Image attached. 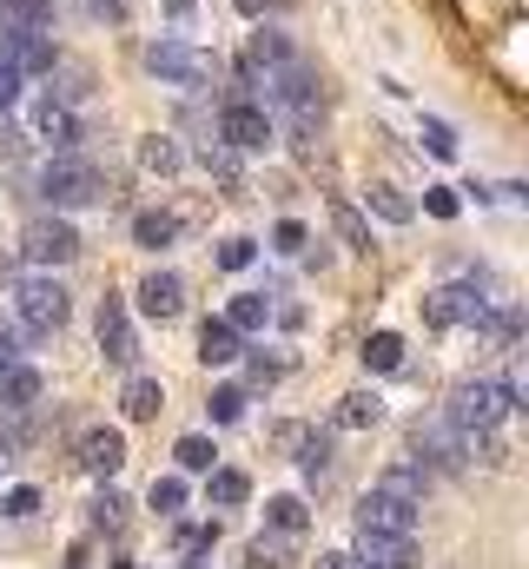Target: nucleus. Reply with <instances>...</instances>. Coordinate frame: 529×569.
<instances>
[{
	"mask_svg": "<svg viewBox=\"0 0 529 569\" xmlns=\"http://www.w3.org/2000/svg\"><path fill=\"white\" fill-rule=\"evenodd\" d=\"M40 192H47V206H60V212L100 206V199H107V172H100L93 159H80V152H53L47 172H40Z\"/></svg>",
	"mask_w": 529,
	"mask_h": 569,
	"instance_id": "obj_1",
	"label": "nucleus"
},
{
	"mask_svg": "<svg viewBox=\"0 0 529 569\" xmlns=\"http://www.w3.org/2000/svg\"><path fill=\"white\" fill-rule=\"evenodd\" d=\"M517 398H523L517 385H497V378H463V385L450 391V411H443V418H450L457 430H497L510 411H517Z\"/></svg>",
	"mask_w": 529,
	"mask_h": 569,
	"instance_id": "obj_2",
	"label": "nucleus"
},
{
	"mask_svg": "<svg viewBox=\"0 0 529 569\" xmlns=\"http://www.w3.org/2000/svg\"><path fill=\"white\" fill-rule=\"evenodd\" d=\"M146 67H152L166 87H206V80L219 73V60L199 53V47H186V40H152V47H146Z\"/></svg>",
	"mask_w": 529,
	"mask_h": 569,
	"instance_id": "obj_3",
	"label": "nucleus"
},
{
	"mask_svg": "<svg viewBox=\"0 0 529 569\" xmlns=\"http://www.w3.org/2000/svg\"><path fill=\"white\" fill-rule=\"evenodd\" d=\"M13 311H20L27 338H47V331L67 325V291H60L53 279H20L13 284Z\"/></svg>",
	"mask_w": 529,
	"mask_h": 569,
	"instance_id": "obj_4",
	"label": "nucleus"
},
{
	"mask_svg": "<svg viewBox=\"0 0 529 569\" xmlns=\"http://www.w3.org/2000/svg\"><path fill=\"white\" fill-rule=\"evenodd\" d=\"M410 443L423 450L417 463H430V470H463L470 463V437L450 425V418H417L410 425Z\"/></svg>",
	"mask_w": 529,
	"mask_h": 569,
	"instance_id": "obj_5",
	"label": "nucleus"
},
{
	"mask_svg": "<svg viewBox=\"0 0 529 569\" xmlns=\"http://www.w3.org/2000/svg\"><path fill=\"white\" fill-rule=\"evenodd\" d=\"M20 252H27L33 266H67V259H80V232H73L67 219H33V226L20 232Z\"/></svg>",
	"mask_w": 529,
	"mask_h": 569,
	"instance_id": "obj_6",
	"label": "nucleus"
},
{
	"mask_svg": "<svg viewBox=\"0 0 529 569\" xmlns=\"http://www.w3.org/2000/svg\"><path fill=\"white\" fill-rule=\"evenodd\" d=\"M483 311H490V298L477 291V284H443V291H430L423 298V318L443 331V325H483Z\"/></svg>",
	"mask_w": 529,
	"mask_h": 569,
	"instance_id": "obj_7",
	"label": "nucleus"
},
{
	"mask_svg": "<svg viewBox=\"0 0 529 569\" xmlns=\"http://www.w3.org/2000/svg\"><path fill=\"white\" fill-rule=\"evenodd\" d=\"M219 140L232 146V152H264V146H271V113L252 107V100H232V107L219 113Z\"/></svg>",
	"mask_w": 529,
	"mask_h": 569,
	"instance_id": "obj_8",
	"label": "nucleus"
},
{
	"mask_svg": "<svg viewBox=\"0 0 529 569\" xmlns=\"http://www.w3.org/2000/svg\"><path fill=\"white\" fill-rule=\"evenodd\" d=\"M53 33H0V67L33 80V73H53Z\"/></svg>",
	"mask_w": 529,
	"mask_h": 569,
	"instance_id": "obj_9",
	"label": "nucleus"
},
{
	"mask_svg": "<svg viewBox=\"0 0 529 569\" xmlns=\"http://www.w3.org/2000/svg\"><path fill=\"white\" fill-rule=\"evenodd\" d=\"M358 530H391V537H417V503H403L391 490H371L358 503Z\"/></svg>",
	"mask_w": 529,
	"mask_h": 569,
	"instance_id": "obj_10",
	"label": "nucleus"
},
{
	"mask_svg": "<svg viewBox=\"0 0 529 569\" xmlns=\"http://www.w3.org/2000/svg\"><path fill=\"white\" fill-rule=\"evenodd\" d=\"M93 331H100L107 365H132V358H139V331H132V318H127V305H120V298H107V305H100V325H93Z\"/></svg>",
	"mask_w": 529,
	"mask_h": 569,
	"instance_id": "obj_11",
	"label": "nucleus"
},
{
	"mask_svg": "<svg viewBox=\"0 0 529 569\" xmlns=\"http://www.w3.org/2000/svg\"><path fill=\"white\" fill-rule=\"evenodd\" d=\"M358 563H365V569H410V563H417V537L358 530Z\"/></svg>",
	"mask_w": 529,
	"mask_h": 569,
	"instance_id": "obj_12",
	"label": "nucleus"
},
{
	"mask_svg": "<svg viewBox=\"0 0 529 569\" xmlns=\"http://www.w3.org/2000/svg\"><path fill=\"white\" fill-rule=\"evenodd\" d=\"M120 463H127V437L113 425H100V430L80 437V470H87V477H113Z\"/></svg>",
	"mask_w": 529,
	"mask_h": 569,
	"instance_id": "obj_13",
	"label": "nucleus"
},
{
	"mask_svg": "<svg viewBox=\"0 0 529 569\" xmlns=\"http://www.w3.org/2000/svg\"><path fill=\"white\" fill-rule=\"evenodd\" d=\"M179 305H186V284H179V272H146L139 279V311L146 318H179Z\"/></svg>",
	"mask_w": 529,
	"mask_h": 569,
	"instance_id": "obj_14",
	"label": "nucleus"
},
{
	"mask_svg": "<svg viewBox=\"0 0 529 569\" xmlns=\"http://www.w3.org/2000/svg\"><path fill=\"white\" fill-rule=\"evenodd\" d=\"M33 133L53 146V152H73V146H80V120H73V107H67V100H40Z\"/></svg>",
	"mask_w": 529,
	"mask_h": 569,
	"instance_id": "obj_15",
	"label": "nucleus"
},
{
	"mask_svg": "<svg viewBox=\"0 0 529 569\" xmlns=\"http://www.w3.org/2000/svg\"><path fill=\"white\" fill-rule=\"evenodd\" d=\"M53 0H0V33H47Z\"/></svg>",
	"mask_w": 529,
	"mask_h": 569,
	"instance_id": "obj_16",
	"label": "nucleus"
},
{
	"mask_svg": "<svg viewBox=\"0 0 529 569\" xmlns=\"http://www.w3.org/2000/svg\"><path fill=\"white\" fill-rule=\"evenodd\" d=\"M199 358H206V365H232V358H239V331H232L226 318H206V331H199Z\"/></svg>",
	"mask_w": 529,
	"mask_h": 569,
	"instance_id": "obj_17",
	"label": "nucleus"
},
{
	"mask_svg": "<svg viewBox=\"0 0 529 569\" xmlns=\"http://www.w3.org/2000/svg\"><path fill=\"white\" fill-rule=\"evenodd\" d=\"M120 405H127L132 425H146V418H159V405H166V391H159V378H127V391H120Z\"/></svg>",
	"mask_w": 529,
	"mask_h": 569,
	"instance_id": "obj_18",
	"label": "nucleus"
},
{
	"mask_svg": "<svg viewBox=\"0 0 529 569\" xmlns=\"http://www.w3.org/2000/svg\"><path fill=\"white\" fill-rule=\"evenodd\" d=\"M385 418V398L378 391H351V398H338V425L345 430H371Z\"/></svg>",
	"mask_w": 529,
	"mask_h": 569,
	"instance_id": "obj_19",
	"label": "nucleus"
},
{
	"mask_svg": "<svg viewBox=\"0 0 529 569\" xmlns=\"http://www.w3.org/2000/svg\"><path fill=\"white\" fill-rule=\"evenodd\" d=\"M33 398H40V371H27V365L0 371V405H7V411H27Z\"/></svg>",
	"mask_w": 529,
	"mask_h": 569,
	"instance_id": "obj_20",
	"label": "nucleus"
},
{
	"mask_svg": "<svg viewBox=\"0 0 529 569\" xmlns=\"http://www.w3.org/2000/svg\"><path fill=\"white\" fill-rule=\"evenodd\" d=\"M285 443L298 450V470H305V477H325V463H331V443H325L318 430H285Z\"/></svg>",
	"mask_w": 529,
	"mask_h": 569,
	"instance_id": "obj_21",
	"label": "nucleus"
},
{
	"mask_svg": "<svg viewBox=\"0 0 529 569\" xmlns=\"http://www.w3.org/2000/svg\"><path fill=\"white\" fill-rule=\"evenodd\" d=\"M264 318H271V305H264V291H239L232 305H226V325L246 338V331H264Z\"/></svg>",
	"mask_w": 529,
	"mask_h": 569,
	"instance_id": "obj_22",
	"label": "nucleus"
},
{
	"mask_svg": "<svg viewBox=\"0 0 529 569\" xmlns=\"http://www.w3.org/2000/svg\"><path fill=\"white\" fill-rule=\"evenodd\" d=\"M132 239H139L146 252H159V246L179 239V219H172V212H139V219H132Z\"/></svg>",
	"mask_w": 529,
	"mask_h": 569,
	"instance_id": "obj_23",
	"label": "nucleus"
},
{
	"mask_svg": "<svg viewBox=\"0 0 529 569\" xmlns=\"http://www.w3.org/2000/svg\"><path fill=\"white\" fill-rule=\"evenodd\" d=\"M331 226L345 232V246H351V252H371V226H365V219H358L345 199H331Z\"/></svg>",
	"mask_w": 529,
	"mask_h": 569,
	"instance_id": "obj_24",
	"label": "nucleus"
},
{
	"mask_svg": "<svg viewBox=\"0 0 529 569\" xmlns=\"http://www.w3.org/2000/svg\"><path fill=\"white\" fill-rule=\"evenodd\" d=\"M246 497H252V477H246V470H212V503L239 510Z\"/></svg>",
	"mask_w": 529,
	"mask_h": 569,
	"instance_id": "obj_25",
	"label": "nucleus"
},
{
	"mask_svg": "<svg viewBox=\"0 0 529 569\" xmlns=\"http://www.w3.org/2000/svg\"><path fill=\"white\" fill-rule=\"evenodd\" d=\"M378 490H391V497H403V503H417V497H423V463H397V470H385Z\"/></svg>",
	"mask_w": 529,
	"mask_h": 569,
	"instance_id": "obj_26",
	"label": "nucleus"
},
{
	"mask_svg": "<svg viewBox=\"0 0 529 569\" xmlns=\"http://www.w3.org/2000/svg\"><path fill=\"white\" fill-rule=\"evenodd\" d=\"M365 365H371V371H397V365H403V338H397V331H378V338L365 345Z\"/></svg>",
	"mask_w": 529,
	"mask_h": 569,
	"instance_id": "obj_27",
	"label": "nucleus"
},
{
	"mask_svg": "<svg viewBox=\"0 0 529 569\" xmlns=\"http://www.w3.org/2000/svg\"><path fill=\"white\" fill-rule=\"evenodd\" d=\"M264 517H271V530H285V537H298V530H305V503H298V497H271V503H264Z\"/></svg>",
	"mask_w": 529,
	"mask_h": 569,
	"instance_id": "obj_28",
	"label": "nucleus"
},
{
	"mask_svg": "<svg viewBox=\"0 0 529 569\" xmlns=\"http://www.w3.org/2000/svg\"><path fill=\"white\" fill-rule=\"evenodd\" d=\"M365 199H371V212H378V219H391V226H410V199H397V186H371Z\"/></svg>",
	"mask_w": 529,
	"mask_h": 569,
	"instance_id": "obj_29",
	"label": "nucleus"
},
{
	"mask_svg": "<svg viewBox=\"0 0 529 569\" xmlns=\"http://www.w3.org/2000/svg\"><path fill=\"white\" fill-rule=\"evenodd\" d=\"M139 166H146V172H179V146L152 133V140L139 146Z\"/></svg>",
	"mask_w": 529,
	"mask_h": 569,
	"instance_id": "obj_30",
	"label": "nucleus"
},
{
	"mask_svg": "<svg viewBox=\"0 0 529 569\" xmlns=\"http://www.w3.org/2000/svg\"><path fill=\"white\" fill-rule=\"evenodd\" d=\"M172 457H179V470H212V457H219V450H212L206 437H179V450H172Z\"/></svg>",
	"mask_w": 529,
	"mask_h": 569,
	"instance_id": "obj_31",
	"label": "nucleus"
},
{
	"mask_svg": "<svg viewBox=\"0 0 529 569\" xmlns=\"http://www.w3.org/2000/svg\"><path fill=\"white\" fill-rule=\"evenodd\" d=\"M152 510H159V517L186 510V483H179V477H152Z\"/></svg>",
	"mask_w": 529,
	"mask_h": 569,
	"instance_id": "obj_32",
	"label": "nucleus"
},
{
	"mask_svg": "<svg viewBox=\"0 0 529 569\" xmlns=\"http://www.w3.org/2000/svg\"><path fill=\"white\" fill-rule=\"evenodd\" d=\"M120 517H127V497L120 490H100L93 497V530H120Z\"/></svg>",
	"mask_w": 529,
	"mask_h": 569,
	"instance_id": "obj_33",
	"label": "nucleus"
},
{
	"mask_svg": "<svg viewBox=\"0 0 529 569\" xmlns=\"http://www.w3.org/2000/svg\"><path fill=\"white\" fill-rule=\"evenodd\" d=\"M212 418H219V425H239V418H246V391H239V385L212 391Z\"/></svg>",
	"mask_w": 529,
	"mask_h": 569,
	"instance_id": "obj_34",
	"label": "nucleus"
},
{
	"mask_svg": "<svg viewBox=\"0 0 529 569\" xmlns=\"http://www.w3.org/2000/svg\"><path fill=\"white\" fill-rule=\"evenodd\" d=\"M285 563H291V550H285V530H278L271 543H264V537L252 543V569H285Z\"/></svg>",
	"mask_w": 529,
	"mask_h": 569,
	"instance_id": "obj_35",
	"label": "nucleus"
},
{
	"mask_svg": "<svg viewBox=\"0 0 529 569\" xmlns=\"http://www.w3.org/2000/svg\"><path fill=\"white\" fill-rule=\"evenodd\" d=\"M252 259H259V246H252V239H226V246H219V266H226V272H246Z\"/></svg>",
	"mask_w": 529,
	"mask_h": 569,
	"instance_id": "obj_36",
	"label": "nucleus"
},
{
	"mask_svg": "<svg viewBox=\"0 0 529 569\" xmlns=\"http://www.w3.org/2000/svg\"><path fill=\"white\" fill-rule=\"evenodd\" d=\"M423 146H430L437 159H450V152H457V133H450L443 120H423Z\"/></svg>",
	"mask_w": 529,
	"mask_h": 569,
	"instance_id": "obj_37",
	"label": "nucleus"
},
{
	"mask_svg": "<svg viewBox=\"0 0 529 569\" xmlns=\"http://www.w3.org/2000/svg\"><path fill=\"white\" fill-rule=\"evenodd\" d=\"M40 510V490H7L0 497V517H33Z\"/></svg>",
	"mask_w": 529,
	"mask_h": 569,
	"instance_id": "obj_38",
	"label": "nucleus"
},
{
	"mask_svg": "<svg viewBox=\"0 0 529 569\" xmlns=\"http://www.w3.org/2000/svg\"><path fill=\"white\" fill-rule=\"evenodd\" d=\"M423 206H430L437 219H457V192H450V186H430V192H423Z\"/></svg>",
	"mask_w": 529,
	"mask_h": 569,
	"instance_id": "obj_39",
	"label": "nucleus"
},
{
	"mask_svg": "<svg viewBox=\"0 0 529 569\" xmlns=\"http://www.w3.org/2000/svg\"><path fill=\"white\" fill-rule=\"evenodd\" d=\"M271 246H278V252H305V226H298V219H285V226L271 232Z\"/></svg>",
	"mask_w": 529,
	"mask_h": 569,
	"instance_id": "obj_40",
	"label": "nucleus"
},
{
	"mask_svg": "<svg viewBox=\"0 0 529 569\" xmlns=\"http://www.w3.org/2000/svg\"><path fill=\"white\" fill-rule=\"evenodd\" d=\"M212 543H219V530H186V537H179V550H186V557H206Z\"/></svg>",
	"mask_w": 529,
	"mask_h": 569,
	"instance_id": "obj_41",
	"label": "nucleus"
},
{
	"mask_svg": "<svg viewBox=\"0 0 529 569\" xmlns=\"http://www.w3.org/2000/svg\"><path fill=\"white\" fill-rule=\"evenodd\" d=\"M13 100H20V73H7V67H0V120H7V107H13Z\"/></svg>",
	"mask_w": 529,
	"mask_h": 569,
	"instance_id": "obj_42",
	"label": "nucleus"
},
{
	"mask_svg": "<svg viewBox=\"0 0 529 569\" xmlns=\"http://www.w3.org/2000/svg\"><path fill=\"white\" fill-rule=\"evenodd\" d=\"M318 569H365L351 550H331V557H318Z\"/></svg>",
	"mask_w": 529,
	"mask_h": 569,
	"instance_id": "obj_43",
	"label": "nucleus"
},
{
	"mask_svg": "<svg viewBox=\"0 0 529 569\" xmlns=\"http://www.w3.org/2000/svg\"><path fill=\"white\" fill-rule=\"evenodd\" d=\"M13 365H20V345H13V338L0 331V371H13Z\"/></svg>",
	"mask_w": 529,
	"mask_h": 569,
	"instance_id": "obj_44",
	"label": "nucleus"
},
{
	"mask_svg": "<svg viewBox=\"0 0 529 569\" xmlns=\"http://www.w3.org/2000/svg\"><path fill=\"white\" fill-rule=\"evenodd\" d=\"M13 152H20V133H13V127L0 120V159H13Z\"/></svg>",
	"mask_w": 529,
	"mask_h": 569,
	"instance_id": "obj_45",
	"label": "nucleus"
},
{
	"mask_svg": "<svg viewBox=\"0 0 529 569\" xmlns=\"http://www.w3.org/2000/svg\"><path fill=\"white\" fill-rule=\"evenodd\" d=\"M239 13H246V20H259V13H264V0H239Z\"/></svg>",
	"mask_w": 529,
	"mask_h": 569,
	"instance_id": "obj_46",
	"label": "nucleus"
},
{
	"mask_svg": "<svg viewBox=\"0 0 529 569\" xmlns=\"http://www.w3.org/2000/svg\"><path fill=\"white\" fill-rule=\"evenodd\" d=\"M93 7H100V13H120V0H93Z\"/></svg>",
	"mask_w": 529,
	"mask_h": 569,
	"instance_id": "obj_47",
	"label": "nucleus"
},
{
	"mask_svg": "<svg viewBox=\"0 0 529 569\" xmlns=\"http://www.w3.org/2000/svg\"><path fill=\"white\" fill-rule=\"evenodd\" d=\"M166 7H172V13H186V7H192V0H166Z\"/></svg>",
	"mask_w": 529,
	"mask_h": 569,
	"instance_id": "obj_48",
	"label": "nucleus"
},
{
	"mask_svg": "<svg viewBox=\"0 0 529 569\" xmlns=\"http://www.w3.org/2000/svg\"><path fill=\"white\" fill-rule=\"evenodd\" d=\"M127 569H139V563H127Z\"/></svg>",
	"mask_w": 529,
	"mask_h": 569,
	"instance_id": "obj_49",
	"label": "nucleus"
},
{
	"mask_svg": "<svg viewBox=\"0 0 529 569\" xmlns=\"http://www.w3.org/2000/svg\"><path fill=\"white\" fill-rule=\"evenodd\" d=\"M192 569H199V563H192Z\"/></svg>",
	"mask_w": 529,
	"mask_h": 569,
	"instance_id": "obj_50",
	"label": "nucleus"
}]
</instances>
